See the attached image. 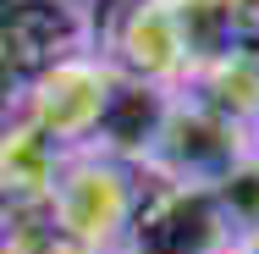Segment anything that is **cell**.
Segmentation results:
<instances>
[{"label":"cell","instance_id":"ba28073f","mask_svg":"<svg viewBox=\"0 0 259 254\" xmlns=\"http://www.w3.org/2000/svg\"><path fill=\"white\" fill-rule=\"evenodd\" d=\"M177 94H188V100L209 105L215 116L259 133V50H232V55L204 61Z\"/></svg>","mask_w":259,"mask_h":254},{"label":"cell","instance_id":"8992f818","mask_svg":"<svg viewBox=\"0 0 259 254\" xmlns=\"http://www.w3.org/2000/svg\"><path fill=\"white\" fill-rule=\"evenodd\" d=\"M61 160H66V150L55 144L45 127H33L28 116L0 122V215L50 204Z\"/></svg>","mask_w":259,"mask_h":254},{"label":"cell","instance_id":"52a82bcc","mask_svg":"<svg viewBox=\"0 0 259 254\" xmlns=\"http://www.w3.org/2000/svg\"><path fill=\"white\" fill-rule=\"evenodd\" d=\"M171 94L177 89H155V83H138V78H116V89H110V105H105L100 127H94V138H89V150L94 155H110V160H121V166H144V155L155 144L160 122H165V111H171Z\"/></svg>","mask_w":259,"mask_h":254},{"label":"cell","instance_id":"7a4b0ae2","mask_svg":"<svg viewBox=\"0 0 259 254\" xmlns=\"http://www.w3.org/2000/svg\"><path fill=\"white\" fill-rule=\"evenodd\" d=\"M232 249H237V232L215 199V188L149 183V177L116 243V254H232Z\"/></svg>","mask_w":259,"mask_h":254},{"label":"cell","instance_id":"3957f363","mask_svg":"<svg viewBox=\"0 0 259 254\" xmlns=\"http://www.w3.org/2000/svg\"><path fill=\"white\" fill-rule=\"evenodd\" d=\"M138 194H144V171L94 150H66L50 188V215L66 232H77L83 243H94L100 254H116Z\"/></svg>","mask_w":259,"mask_h":254},{"label":"cell","instance_id":"7c38bea8","mask_svg":"<svg viewBox=\"0 0 259 254\" xmlns=\"http://www.w3.org/2000/svg\"><path fill=\"white\" fill-rule=\"evenodd\" d=\"M254 144H259V133H254Z\"/></svg>","mask_w":259,"mask_h":254},{"label":"cell","instance_id":"8fae6325","mask_svg":"<svg viewBox=\"0 0 259 254\" xmlns=\"http://www.w3.org/2000/svg\"><path fill=\"white\" fill-rule=\"evenodd\" d=\"M232 254H259V232H254V238H243V243H237Z\"/></svg>","mask_w":259,"mask_h":254},{"label":"cell","instance_id":"6da1fadb","mask_svg":"<svg viewBox=\"0 0 259 254\" xmlns=\"http://www.w3.org/2000/svg\"><path fill=\"white\" fill-rule=\"evenodd\" d=\"M77 50H94L83 0H0V122H11L33 78Z\"/></svg>","mask_w":259,"mask_h":254},{"label":"cell","instance_id":"30bf717a","mask_svg":"<svg viewBox=\"0 0 259 254\" xmlns=\"http://www.w3.org/2000/svg\"><path fill=\"white\" fill-rule=\"evenodd\" d=\"M215 199H221V210H226V221H232L237 243L259 232V144L243 155L221 183H215Z\"/></svg>","mask_w":259,"mask_h":254},{"label":"cell","instance_id":"277c9868","mask_svg":"<svg viewBox=\"0 0 259 254\" xmlns=\"http://www.w3.org/2000/svg\"><path fill=\"white\" fill-rule=\"evenodd\" d=\"M254 150V133L215 116L209 105L188 100V94H171V111L160 122L155 144L144 155V177L149 183H199V188H215L243 155Z\"/></svg>","mask_w":259,"mask_h":254},{"label":"cell","instance_id":"5b68a950","mask_svg":"<svg viewBox=\"0 0 259 254\" xmlns=\"http://www.w3.org/2000/svg\"><path fill=\"white\" fill-rule=\"evenodd\" d=\"M116 78H121V72H116L100 50H77V55L55 61L50 72L33 78V89H28V100H22L17 116H28L33 127H45L61 150H89L105 105H110Z\"/></svg>","mask_w":259,"mask_h":254},{"label":"cell","instance_id":"9c48e42d","mask_svg":"<svg viewBox=\"0 0 259 254\" xmlns=\"http://www.w3.org/2000/svg\"><path fill=\"white\" fill-rule=\"evenodd\" d=\"M0 254H100V249L66 232L50 215V204H33L17 215H0Z\"/></svg>","mask_w":259,"mask_h":254}]
</instances>
